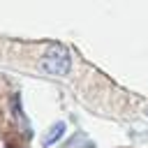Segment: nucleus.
Masks as SVG:
<instances>
[{
  "label": "nucleus",
  "instance_id": "obj_1",
  "mask_svg": "<svg viewBox=\"0 0 148 148\" xmlns=\"http://www.w3.org/2000/svg\"><path fill=\"white\" fill-rule=\"evenodd\" d=\"M69 65H72V60H69V53H67V49L65 46H51L44 56H42V62H39V67L46 72V74H53V76H65L67 72H69Z\"/></svg>",
  "mask_w": 148,
  "mask_h": 148
},
{
  "label": "nucleus",
  "instance_id": "obj_2",
  "mask_svg": "<svg viewBox=\"0 0 148 148\" xmlns=\"http://www.w3.org/2000/svg\"><path fill=\"white\" fill-rule=\"evenodd\" d=\"M62 134H65V123H56V125L46 132V136H44V141H42V143H44V146H53Z\"/></svg>",
  "mask_w": 148,
  "mask_h": 148
}]
</instances>
